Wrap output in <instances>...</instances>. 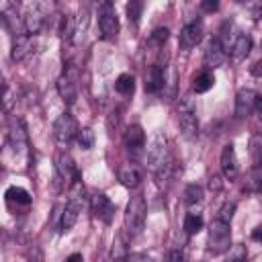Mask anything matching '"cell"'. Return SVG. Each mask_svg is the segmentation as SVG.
Here are the masks:
<instances>
[{"label":"cell","mask_w":262,"mask_h":262,"mask_svg":"<svg viewBox=\"0 0 262 262\" xmlns=\"http://www.w3.org/2000/svg\"><path fill=\"white\" fill-rule=\"evenodd\" d=\"M145 215H147V205H145L143 194L131 196V201L127 203V209H125V229L131 237H135L143 231Z\"/></svg>","instance_id":"6da1fadb"},{"label":"cell","mask_w":262,"mask_h":262,"mask_svg":"<svg viewBox=\"0 0 262 262\" xmlns=\"http://www.w3.org/2000/svg\"><path fill=\"white\" fill-rule=\"evenodd\" d=\"M231 225L225 221L215 219L209 225V235H207V250L211 254H225L231 248Z\"/></svg>","instance_id":"7a4b0ae2"},{"label":"cell","mask_w":262,"mask_h":262,"mask_svg":"<svg viewBox=\"0 0 262 262\" xmlns=\"http://www.w3.org/2000/svg\"><path fill=\"white\" fill-rule=\"evenodd\" d=\"M178 125L186 139H196L199 119H196V104L190 96H182L178 102Z\"/></svg>","instance_id":"3957f363"},{"label":"cell","mask_w":262,"mask_h":262,"mask_svg":"<svg viewBox=\"0 0 262 262\" xmlns=\"http://www.w3.org/2000/svg\"><path fill=\"white\" fill-rule=\"evenodd\" d=\"M174 160H172V154H170V147H168V139L162 133H158L154 137L151 145H149V151H147V166L156 174V172H160L162 168H166Z\"/></svg>","instance_id":"277c9868"},{"label":"cell","mask_w":262,"mask_h":262,"mask_svg":"<svg viewBox=\"0 0 262 262\" xmlns=\"http://www.w3.org/2000/svg\"><path fill=\"white\" fill-rule=\"evenodd\" d=\"M98 29L102 41H113L119 35V16L111 2H102L98 6Z\"/></svg>","instance_id":"5b68a950"},{"label":"cell","mask_w":262,"mask_h":262,"mask_svg":"<svg viewBox=\"0 0 262 262\" xmlns=\"http://www.w3.org/2000/svg\"><path fill=\"white\" fill-rule=\"evenodd\" d=\"M78 123L72 117V113H61L55 121H53V139L61 145L68 147L76 137H78Z\"/></svg>","instance_id":"8992f818"},{"label":"cell","mask_w":262,"mask_h":262,"mask_svg":"<svg viewBox=\"0 0 262 262\" xmlns=\"http://www.w3.org/2000/svg\"><path fill=\"white\" fill-rule=\"evenodd\" d=\"M78 68L74 63H68L61 72V76L57 78V92L63 98V102L74 104L78 98Z\"/></svg>","instance_id":"52a82bcc"},{"label":"cell","mask_w":262,"mask_h":262,"mask_svg":"<svg viewBox=\"0 0 262 262\" xmlns=\"http://www.w3.org/2000/svg\"><path fill=\"white\" fill-rule=\"evenodd\" d=\"M78 178H82V176H80L72 156L68 151H57V156H55V182H61L63 186L66 184L72 186Z\"/></svg>","instance_id":"ba28073f"},{"label":"cell","mask_w":262,"mask_h":262,"mask_svg":"<svg viewBox=\"0 0 262 262\" xmlns=\"http://www.w3.org/2000/svg\"><path fill=\"white\" fill-rule=\"evenodd\" d=\"M23 25H25V31L29 35H37L43 31V27L47 25V6L41 4V2H35V4H29L27 6V12L23 16Z\"/></svg>","instance_id":"9c48e42d"},{"label":"cell","mask_w":262,"mask_h":262,"mask_svg":"<svg viewBox=\"0 0 262 262\" xmlns=\"http://www.w3.org/2000/svg\"><path fill=\"white\" fill-rule=\"evenodd\" d=\"M90 211L102 223H111L113 215H115V205H113V201L104 192H92V196H90Z\"/></svg>","instance_id":"30bf717a"},{"label":"cell","mask_w":262,"mask_h":262,"mask_svg":"<svg viewBox=\"0 0 262 262\" xmlns=\"http://www.w3.org/2000/svg\"><path fill=\"white\" fill-rule=\"evenodd\" d=\"M219 166H221V174L225 176V180H235L239 174V164H237V154H235V145L233 143H225L219 156Z\"/></svg>","instance_id":"8fae6325"},{"label":"cell","mask_w":262,"mask_h":262,"mask_svg":"<svg viewBox=\"0 0 262 262\" xmlns=\"http://www.w3.org/2000/svg\"><path fill=\"white\" fill-rule=\"evenodd\" d=\"M258 92L252 88H242L235 94V117L237 119H246L256 111V102H258Z\"/></svg>","instance_id":"7c38bea8"},{"label":"cell","mask_w":262,"mask_h":262,"mask_svg":"<svg viewBox=\"0 0 262 262\" xmlns=\"http://www.w3.org/2000/svg\"><path fill=\"white\" fill-rule=\"evenodd\" d=\"M203 39V23L201 20H190L180 29V37L178 43L182 49H192L194 45H199Z\"/></svg>","instance_id":"4fadbf2b"},{"label":"cell","mask_w":262,"mask_h":262,"mask_svg":"<svg viewBox=\"0 0 262 262\" xmlns=\"http://www.w3.org/2000/svg\"><path fill=\"white\" fill-rule=\"evenodd\" d=\"M33 49H35V39H33V35L23 33V35H16V37L12 39V51H10V55H12L14 61H23V59H27V57L33 53Z\"/></svg>","instance_id":"5bb4252c"},{"label":"cell","mask_w":262,"mask_h":262,"mask_svg":"<svg viewBox=\"0 0 262 262\" xmlns=\"http://www.w3.org/2000/svg\"><path fill=\"white\" fill-rule=\"evenodd\" d=\"M143 84H145V90L149 94L162 92L164 90V84H166V72H164V68L158 66V63L149 66L147 72H145V82Z\"/></svg>","instance_id":"9a60e30c"},{"label":"cell","mask_w":262,"mask_h":262,"mask_svg":"<svg viewBox=\"0 0 262 262\" xmlns=\"http://www.w3.org/2000/svg\"><path fill=\"white\" fill-rule=\"evenodd\" d=\"M225 57H227V53L223 51L219 39L213 37V39L207 43V49H205V66H207V68H219V66H223Z\"/></svg>","instance_id":"2e32d148"},{"label":"cell","mask_w":262,"mask_h":262,"mask_svg":"<svg viewBox=\"0 0 262 262\" xmlns=\"http://www.w3.org/2000/svg\"><path fill=\"white\" fill-rule=\"evenodd\" d=\"M8 139H10V145H12V149H14L16 154L27 147V131H25V125H23L20 119H12V121H10Z\"/></svg>","instance_id":"e0dca14e"},{"label":"cell","mask_w":262,"mask_h":262,"mask_svg":"<svg viewBox=\"0 0 262 262\" xmlns=\"http://www.w3.org/2000/svg\"><path fill=\"white\" fill-rule=\"evenodd\" d=\"M123 141H125V147L129 151H141L145 145V133H143L141 125H129Z\"/></svg>","instance_id":"ac0fdd59"},{"label":"cell","mask_w":262,"mask_h":262,"mask_svg":"<svg viewBox=\"0 0 262 262\" xmlns=\"http://www.w3.org/2000/svg\"><path fill=\"white\" fill-rule=\"evenodd\" d=\"M141 176L143 174H141L139 166H135V164H125V166L119 168V180L127 188H137L139 182H141Z\"/></svg>","instance_id":"d6986e66"},{"label":"cell","mask_w":262,"mask_h":262,"mask_svg":"<svg viewBox=\"0 0 262 262\" xmlns=\"http://www.w3.org/2000/svg\"><path fill=\"white\" fill-rule=\"evenodd\" d=\"M248 151H250V162H252V168H254V170L262 168V131L252 133L250 143H248Z\"/></svg>","instance_id":"ffe728a7"},{"label":"cell","mask_w":262,"mask_h":262,"mask_svg":"<svg viewBox=\"0 0 262 262\" xmlns=\"http://www.w3.org/2000/svg\"><path fill=\"white\" fill-rule=\"evenodd\" d=\"M250 49H252V39H250V35L239 33V35H237V39H235V43L231 45L229 55H231V59L239 61V59H244V57L250 53Z\"/></svg>","instance_id":"44dd1931"},{"label":"cell","mask_w":262,"mask_h":262,"mask_svg":"<svg viewBox=\"0 0 262 262\" xmlns=\"http://www.w3.org/2000/svg\"><path fill=\"white\" fill-rule=\"evenodd\" d=\"M4 196H6V203L8 205H23V207H29L31 205V194L25 188H20V186H10L4 192Z\"/></svg>","instance_id":"7402d4cb"},{"label":"cell","mask_w":262,"mask_h":262,"mask_svg":"<svg viewBox=\"0 0 262 262\" xmlns=\"http://www.w3.org/2000/svg\"><path fill=\"white\" fill-rule=\"evenodd\" d=\"M213 84H215V76H213V72L205 70V72H201V74L192 80V90H194L196 94H201V92L211 90V88H213Z\"/></svg>","instance_id":"603a6c76"},{"label":"cell","mask_w":262,"mask_h":262,"mask_svg":"<svg viewBox=\"0 0 262 262\" xmlns=\"http://www.w3.org/2000/svg\"><path fill=\"white\" fill-rule=\"evenodd\" d=\"M115 90L123 96H131L133 90H135V78L131 74H121L117 80H115Z\"/></svg>","instance_id":"cb8c5ba5"},{"label":"cell","mask_w":262,"mask_h":262,"mask_svg":"<svg viewBox=\"0 0 262 262\" xmlns=\"http://www.w3.org/2000/svg\"><path fill=\"white\" fill-rule=\"evenodd\" d=\"M203 201V188L199 184H188L182 192V203L186 207H192V205H199Z\"/></svg>","instance_id":"d4e9b609"},{"label":"cell","mask_w":262,"mask_h":262,"mask_svg":"<svg viewBox=\"0 0 262 262\" xmlns=\"http://www.w3.org/2000/svg\"><path fill=\"white\" fill-rule=\"evenodd\" d=\"M248 260V250L244 244H233L227 252H225V260L223 262H246Z\"/></svg>","instance_id":"484cf974"},{"label":"cell","mask_w":262,"mask_h":262,"mask_svg":"<svg viewBox=\"0 0 262 262\" xmlns=\"http://www.w3.org/2000/svg\"><path fill=\"white\" fill-rule=\"evenodd\" d=\"M182 227H184V231H186L188 235L199 233V231H201V227H203V217H201V215H196V213H186Z\"/></svg>","instance_id":"4316f807"},{"label":"cell","mask_w":262,"mask_h":262,"mask_svg":"<svg viewBox=\"0 0 262 262\" xmlns=\"http://www.w3.org/2000/svg\"><path fill=\"white\" fill-rule=\"evenodd\" d=\"M113 260H127L129 252H127V242L123 235H117L115 242H113V252H111Z\"/></svg>","instance_id":"83f0119b"},{"label":"cell","mask_w":262,"mask_h":262,"mask_svg":"<svg viewBox=\"0 0 262 262\" xmlns=\"http://www.w3.org/2000/svg\"><path fill=\"white\" fill-rule=\"evenodd\" d=\"M76 141H78V145H80L82 149H90V147L94 145V131H92L90 127H84V129H80V131H78V137H76Z\"/></svg>","instance_id":"f1b7e54d"},{"label":"cell","mask_w":262,"mask_h":262,"mask_svg":"<svg viewBox=\"0 0 262 262\" xmlns=\"http://www.w3.org/2000/svg\"><path fill=\"white\" fill-rule=\"evenodd\" d=\"M168 37H170V29L168 27H158L149 35V43L156 45V47H164V43L168 41Z\"/></svg>","instance_id":"f546056e"},{"label":"cell","mask_w":262,"mask_h":262,"mask_svg":"<svg viewBox=\"0 0 262 262\" xmlns=\"http://www.w3.org/2000/svg\"><path fill=\"white\" fill-rule=\"evenodd\" d=\"M141 12H143V2H141V0H131V2L127 4V18H129L133 25L139 23Z\"/></svg>","instance_id":"4dcf8cb0"},{"label":"cell","mask_w":262,"mask_h":262,"mask_svg":"<svg viewBox=\"0 0 262 262\" xmlns=\"http://www.w3.org/2000/svg\"><path fill=\"white\" fill-rule=\"evenodd\" d=\"M233 213H235V203H233V201H225V203H223V207L219 209V213H217V217H215V219L225 221V223H231Z\"/></svg>","instance_id":"1f68e13d"},{"label":"cell","mask_w":262,"mask_h":262,"mask_svg":"<svg viewBox=\"0 0 262 262\" xmlns=\"http://www.w3.org/2000/svg\"><path fill=\"white\" fill-rule=\"evenodd\" d=\"M248 190L250 192H262V174H260V168L252 172V178L248 182Z\"/></svg>","instance_id":"d6a6232c"},{"label":"cell","mask_w":262,"mask_h":262,"mask_svg":"<svg viewBox=\"0 0 262 262\" xmlns=\"http://www.w3.org/2000/svg\"><path fill=\"white\" fill-rule=\"evenodd\" d=\"M166 262H184V252L180 248H172L166 254Z\"/></svg>","instance_id":"836d02e7"},{"label":"cell","mask_w":262,"mask_h":262,"mask_svg":"<svg viewBox=\"0 0 262 262\" xmlns=\"http://www.w3.org/2000/svg\"><path fill=\"white\" fill-rule=\"evenodd\" d=\"M125 262H154V258H151V256H147V254L135 252V254H129Z\"/></svg>","instance_id":"e575fe53"},{"label":"cell","mask_w":262,"mask_h":262,"mask_svg":"<svg viewBox=\"0 0 262 262\" xmlns=\"http://www.w3.org/2000/svg\"><path fill=\"white\" fill-rule=\"evenodd\" d=\"M219 8V4L215 2V0H205V2H201V10H205V12H215Z\"/></svg>","instance_id":"d590c367"},{"label":"cell","mask_w":262,"mask_h":262,"mask_svg":"<svg viewBox=\"0 0 262 262\" xmlns=\"http://www.w3.org/2000/svg\"><path fill=\"white\" fill-rule=\"evenodd\" d=\"M252 239H256V242H262V225H258V227L252 231Z\"/></svg>","instance_id":"8d00e7d4"},{"label":"cell","mask_w":262,"mask_h":262,"mask_svg":"<svg viewBox=\"0 0 262 262\" xmlns=\"http://www.w3.org/2000/svg\"><path fill=\"white\" fill-rule=\"evenodd\" d=\"M66 262H82V254H72L66 258Z\"/></svg>","instance_id":"74e56055"},{"label":"cell","mask_w":262,"mask_h":262,"mask_svg":"<svg viewBox=\"0 0 262 262\" xmlns=\"http://www.w3.org/2000/svg\"><path fill=\"white\" fill-rule=\"evenodd\" d=\"M219 186H221V184H219V178H217V176H213V178H211V188H215V190H217Z\"/></svg>","instance_id":"f35d334b"}]
</instances>
